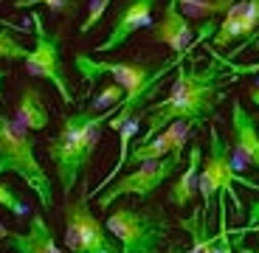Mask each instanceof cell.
<instances>
[{
  "instance_id": "cell-26",
  "label": "cell",
  "mask_w": 259,
  "mask_h": 253,
  "mask_svg": "<svg viewBox=\"0 0 259 253\" xmlns=\"http://www.w3.org/2000/svg\"><path fill=\"white\" fill-rule=\"evenodd\" d=\"M172 253H189V250H172Z\"/></svg>"
},
{
  "instance_id": "cell-4",
  "label": "cell",
  "mask_w": 259,
  "mask_h": 253,
  "mask_svg": "<svg viewBox=\"0 0 259 253\" xmlns=\"http://www.w3.org/2000/svg\"><path fill=\"white\" fill-rule=\"evenodd\" d=\"M6 172L26 180V186L39 197L46 211L54 208V186L34 155V138L17 121L0 113V175Z\"/></svg>"
},
{
  "instance_id": "cell-12",
  "label": "cell",
  "mask_w": 259,
  "mask_h": 253,
  "mask_svg": "<svg viewBox=\"0 0 259 253\" xmlns=\"http://www.w3.org/2000/svg\"><path fill=\"white\" fill-rule=\"evenodd\" d=\"M231 132H234V152L237 158L231 161H248L259 169V130L253 116L242 107L240 98L231 104Z\"/></svg>"
},
{
  "instance_id": "cell-21",
  "label": "cell",
  "mask_w": 259,
  "mask_h": 253,
  "mask_svg": "<svg viewBox=\"0 0 259 253\" xmlns=\"http://www.w3.org/2000/svg\"><path fill=\"white\" fill-rule=\"evenodd\" d=\"M17 9H28V6H48L51 12H71L76 6V0H14Z\"/></svg>"
},
{
  "instance_id": "cell-2",
  "label": "cell",
  "mask_w": 259,
  "mask_h": 253,
  "mask_svg": "<svg viewBox=\"0 0 259 253\" xmlns=\"http://www.w3.org/2000/svg\"><path fill=\"white\" fill-rule=\"evenodd\" d=\"M186 54L189 51L178 54L175 59H163L158 68L147 65V62H110V59H93V57H88V54H76L73 65H76L79 76H82L84 82H88V87H91L88 93H93V87H96V82L102 76H113L116 84L124 87V98L116 104V113H113L110 121H107L110 130H118L127 118H133L138 110H144V102L161 90V79L166 76L172 68H178V62L186 59Z\"/></svg>"
},
{
  "instance_id": "cell-25",
  "label": "cell",
  "mask_w": 259,
  "mask_h": 253,
  "mask_svg": "<svg viewBox=\"0 0 259 253\" xmlns=\"http://www.w3.org/2000/svg\"><path fill=\"white\" fill-rule=\"evenodd\" d=\"M9 236V228H6V222H0V239H6Z\"/></svg>"
},
{
  "instance_id": "cell-18",
  "label": "cell",
  "mask_w": 259,
  "mask_h": 253,
  "mask_svg": "<svg viewBox=\"0 0 259 253\" xmlns=\"http://www.w3.org/2000/svg\"><path fill=\"white\" fill-rule=\"evenodd\" d=\"M256 31H259V0H242V42L237 48L245 45Z\"/></svg>"
},
{
  "instance_id": "cell-11",
  "label": "cell",
  "mask_w": 259,
  "mask_h": 253,
  "mask_svg": "<svg viewBox=\"0 0 259 253\" xmlns=\"http://www.w3.org/2000/svg\"><path fill=\"white\" fill-rule=\"evenodd\" d=\"M149 39L169 45L175 54H183V51L192 48L194 28H192V23H189V17L183 14L178 0H166V9H163L161 20L149 26Z\"/></svg>"
},
{
  "instance_id": "cell-1",
  "label": "cell",
  "mask_w": 259,
  "mask_h": 253,
  "mask_svg": "<svg viewBox=\"0 0 259 253\" xmlns=\"http://www.w3.org/2000/svg\"><path fill=\"white\" fill-rule=\"evenodd\" d=\"M256 71L259 65H242L240 71L226 73V57H220L217 51H211V62L203 65L200 71H189L181 59L175 68V84L169 87V96L147 110L149 113L147 132L138 138V143L152 141L172 121H192L194 127H200L203 118L217 110V104L223 98V87L234 84L237 76H242V73H256Z\"/></svg>"
},
{
  "instance_id": "cell-23",
  "label": "cell",
  "mask_w": 259,
  "mask_h": 253,
  "mask_svg": "<svg viewBox=\"0 0 259 253\" xmlns=\"http://www.w3.org/2000/svg\"><path fill=\"white\" fill-rule=\"evenodd\" d=\"M9 76V68H0V102H3V79Z\"/></svg>"
},
{
  "instance_id": "cell-10",
  "label": "cell",
  "mask_w": 259,
  "mask_h": 253,
  "mask_svg": "<svg viewBox=\"0 0 259 253\" xmlns=\"http://www.w3.org/2000/svg\"><path fill=\"white\" fill-rule=\"evenodd\" d=\"M158 9V0H127L121 9H116L113 14V28L107 34L102 45H96L99 54H113L127 42L130 37L141 28L152 26V14Z\"/></svg>"
},
{
  "instance_id": "cell-19",
  "label": "cell",
  "mask_w": 259,
  "mask_h": 253,
  "mask_svg": "<svg viewBox=\"0 0 259 253\" xmlns=\"http://www.w3.org/2000/svg\"><path fill=\"white\" fill-rule=\"evenodd\" d=\"M110 3H113V0H91V6H88V17H84V23H82V28H79V31H82V34H91L93 28L99 26V20L107 14Z\"/></svg>"
},
{
  "instance_id": "cell-24",
  "label": "cell",
  "mask_w": 259,
  "mask_h": 253,
  "mask_svg": "<svg viewBox=\"0 0 259 253\" xmlns=\"http://www.w3.org/2000/svg\"><path fill=\"white\" fill-rule=\"evenodd\" d=\"M248 96H251V102L259 107V87H251V90H248Z\"/></svg>"
},
{
  "instance_id": "cell-6",
  "label": "cell",
  "mask_w": 259,
  "mask_h": 253,
  "mask_svg": "<svg viewBox=\"0 0 259 253\" xmlns=\"http://www.w3.org/2000/svg\"><path fill=\"white\" fill-rule=\"evenodd\" d=\"M234 186H245L251 191H259V183L242 177L237 169H234L231 161V149L228 143L220 138V130L217 127H208V152L203 158L200 175H197V191L203 197V217H208L214 206V197H231V203L237 206V214H242V200L237 197Z\"/></svg>"
},
{
  "instance_id": "cell-17",
  "label": "cell",
  "mask_w": 259,
  "mask_h": 253,
  "mask_svg": "<svg viewBox=\"0 0 259 253\" xmlns=\"http://www.w3.org/2000/svg\"><path fill=\"white\" fill-rule=\"evenodd\" d=\"M14 26H0V59H26L31 48H26L20 39L12 37Z\"/></svg>"
},
{
  "instance_id": "cell-3",
  "label": "cell",
  "mask_w": 259,
  "mask_h": 253,
  "mask_svg": "<svg viewBox=\"0 0 259 253\" xmlns=\"http://www.w3.org/2000/svg\"><path fill=\"white\" fill-rule=\"evenodd\" d=\"M113 113H116V107H107L102 113L84 107L73 116H65L59 124V132L48 141V158L54 163V172H57L59 188L65 197H71L82 175H88L91 158L102 138V124L110 121Z\"/></svg>"
},
{
  "instance_id": "cell-13",
  "label": "cell",
  "mask_w": 259,
  "mask_h": 253,
  "mask_svg": "<svg viewBox=\"0 0 259 253\" xmlns=\"http://www.w3.org/2000/svg\"><path fill=\"white\" fill-rule=\"evenodd\" d=\"M6 245L14 253H62L51 225L46 222V217H39V214H31L26 234H9Z\"/></svg>"
},
{
  "instance_id": "cell-7",
  "label": "cell",
  "mask_w": 259,
  "mask_h": 253,
  "mask_svg": "<svg viewBox=\"0 0 259 253\" xmlns=\"http://www.w3.org/2000/svg\"><path fill=\"white\" fill-rule=\"evenodd\" d=\"M65 247L68 253H121L118 242L110 239L104 222L91 211L88 186L79 197H68L65 206Z\"/></svg>"
},
{
  "instance_id": "cell-16",
  "label": "cell",
  "mask_w": 259,
  "mask_h": 253,
  "mask_svg": "<svg viewBox=\"0 0 259 253\" xmlns=\"http://www.w3.org/2000/svg\"><path fill=\"white\" fill-rule=\"evenodd\" d=\"M178 225L186 231L189 236H192V247H189V253H223L220 247V236H208L206 231V217H203V211H197L194 208L192 217H183V220H178Z\"/></svg>"
},
{
  "instance_id": "cell-5",
  "label": "cell",
  "mask_w": 259,
  "mask_h": 253,
  "mask_svg": "<svg viewBox=\"0 0 259 253\" xmlns=\"http://www.w3.org/2000/svg\"><path fill=\"white\" fill-rule=\"evenodd\" d=\"M104 228L121 253H163L169 245V220L161 208L121 206L107 214Z\"/></svg>"
},
{
  "instance_id": "cell-9",
  "label": "cell",
  "mask_w": 259,
  "mask_h": 253,
  "mask_svg": "<svg viewBox=\"0 0 259 253\" xmlns=\"http://www.w3.org/2000/svg\"><path fill=\"white\" fill-rule=\"evenodd\" d=\"M181 163H183V149L169 152L166 158H161V161L141 163L136 172H130V175H124V177H116V180L104 188L102 194L93 197V203H96V208L102 211V214H107V208H110L118 197L138 194L141 200H147L158 186H163L169 177L175 175L178 169H181Z\"/></svg>"
},
{
  "instance_id": "cell-20",
  "label": "cell",
  "mask_w": 259,
  "mask_h": 253,
  "mask_svg": "<svg viewBox=\"0 0 259 253\" xmlns=\"http://www.w3.org/2000/svg\"><path fill=\"white\" fill-rule=\"evenodd\" d=\"M0 208H6L9 214H14V217H20L23 211H26L23 200H20V197L12 191V186H9V183H0Z\"/></svg>"
},
{
  "instance_id": "cell-14",
  "label": "cell",
  "mask_w": 259,
  "mask_h": 253,
  "mask_svg": "<svg viewBox=\"0 0 259 253\" xmlns=\"http://www.w3.org/2000/svg\"><path fill=\"white\" fill-rule=\"evenodd\" d=\"M203 158H206L203 146L200 143H192L189 152H186V169H183L181 177H178V180L172 183V188H169V203L175 208L189 206V203L197 197V175H200Z\"/></svg>"
},
{
  "instance_id": "cell-22",
  "label": "cell",
  "mask_w": 259,
  "mask_h": 253,
  "mask_svg": "<svg viewBox=\"0 0 259 253\" xmlns=\"http://www.w3.org/2000/svg\"><path fill=\"white\" fill-rule=\"evenodd\" d=\"M234 247H237V253H259V250H253V247H245V245H242V239H237V245H234Z\"/></svg>"
},
{
  "instance_id": "cell-15",
  "label": "cell",
  "mask_w": 259,
  "mask_h": 253,
  "mask_svg": "<svg viewBox=\"0 0 259 253\" xmlns=\"http://www.w3.org/2000/svg\"><path fill=\"white\" fill-rule=\"evenodd\" d=\"M51 121V113H48V104L39 93V87L34 84H23L17 98V124L23 130H31V132H42Z\"/></svg>"
},
{
  "instance_id": "cell-8",
  "label": "cell",
  "mask_w": 259,
  "mask_h": 253,
  "mask_svg": "<svg viewBox=\"0 0 259 253\" xmlns=\"http://www.w3.org/2000/svg\"><path fill=\"white\" fill-rule=\"evenodd\" d=\"M31 31H34V48L28 51V57L23 59L26 62V71L31 76H39L51 82L57 87V93L62 96L65 104H73V93H71V84L65 79L62 71V34L59 31H48L46 28V20L39 12H31Z\"/></svg>"
}]
</instances>
